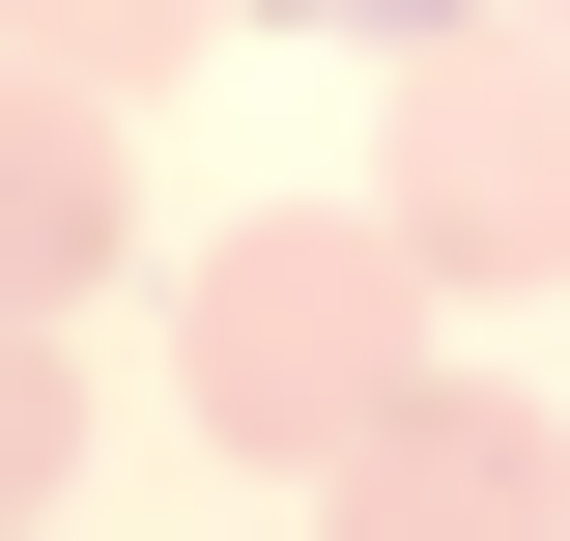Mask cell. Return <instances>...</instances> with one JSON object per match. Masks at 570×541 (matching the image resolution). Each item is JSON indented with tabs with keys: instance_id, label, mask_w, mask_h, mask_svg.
I'll use <instances>...</instances> for the list:
<instances>
[{
	"instance_id": "obj_8",
	"label": "cell",
	"mask_w": 570,
	"mask_h": 541,
	"mask_svg": "<svg viewBox=\"0 0 570 541\" xmlns=\"http://www.w3.org/2000/svg\"><path fill=\"white\" fill-rule=\"evenodd\" d=\"M0 541H29V513H0Z\"/></svg>"
},
{
	"instance_id": "obj_3",
	"label": "cell",
	"mask_w": 570,
	"mask_h": 541,
	"mask_svg": "<svg viewBox=\"0 0 570 541\" xmlns=\"http://www.w3.org/2000/svg\"><path fill=\"white\" fill-rule=\"evenodd\" d=\"M343 541H570V427H542V400H456V371H428V400L343 456Z\"/></svg>"
},
{
	"instance_id": "obj_2",
	"label": "cell",
	"mask_w": 570,
	"mask_h": 541,
	"mask_svg": "<svg viewBox=\"0 0 570 541\" xmlns=\"http://www.w3.org/2000/svg\"><path fill=\"white\" fill-rule=\"evenodd\" d=\"M371 228H400L428 285H570V58H542V29H428V58H400Z\"/></svg>"
},
{
	"instance_id": "obj_1",
	"label": "cell",
	"mask_w": 570,
	"mask_h": 541,
	"mask_svg": "<svg viewBox=\"0 0 570 541\" xmlns=\"http://www.w3.org/2000/svg\"><path fill=\"white\" fill-rule=\"evenodd\" d=\"M171 371H200V427H228V456H314V484H343L371 427L428 400V257H400V228L257 200V228H200V314H171Z\"/></svg>"
},
{
	"instance_id": "obj_5",
	"label": "cell",
	"mask_w": 570,
	"mask_h": 541,
	"mask_svg": "<svg viewBox=\"0 0 570 541\" xmlns=\"http://www.w3.org/2000/svg\"><path fill=\"white\" fill-rule=\"evenodd\" d=\"M200 29H228V0H0V58H29V86H86V115H142Z\"/></svg>"
},
{
	"instance_id": "obj_4",
	"label": "cell",
	"mask_w": 570,
	"mask_h": 541,
	"mask_svg": "<svg viewBox=\"0 0 570 541\" xmlns=\"http://www.w3.org/2000/svg\"><path fill=\"white\" fill-rule=\"evenodd\" d=\"M115 115H86V86H29V58H0V314H58L86 342V285H115Z\"/></svg>"
},
{
	"instance_id": "obj_6",
	"label": "cell",
	"mask_w": 570,
	"mask_h": 541,
	"mask_svg": "<svg viewBox=\"0 0 570 541\" xmlns=\"http://www.w3.org/2000/svg\"><path fill=\"white\" fill-rule=\"evenodd\" d=\"M58 456H86V342H58V314H0V513H29Z\"/></svg>"
},
{
	"instance_id": "obj_7",
	"label": "cell",
	"mask_w": 570,
	"mask_h": 541,
	"mask_svg": "<svg viewBox=\"0 0 570 541\" xmlns=\"http://www.w3.org/2000/svg\"><path fill=\"white\" fill-rule=\"evenodd\" d=\"M513 29H542V58H570V0H513Z\"/></svg>"
}]
</instances>
